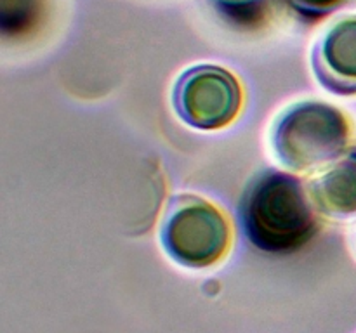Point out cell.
Here are the masks:
<instances>
[{
	"label": "cell",
	"instance_id": "1",
	"mask_svg": "<svg viewBox=\"0 0 356 333\" xmlns=\"http://www.w3.org/2000/svg\"><path fill=\"white\" fill-rule=\"evenodd\" d=\"M315 201L301 179L268 170L247 187L240 203L243 231L252 245L270 253L298 252L320 229Z\"/></svg>",
	"mask_w": 356,
	"mask_h": 333
},
{
	"label": "cell",
	"instance_id": "2",
	"mask_svg": "<svg viewBox=\"0 0 356 333\" xmlns=\"http://www.w3.org/2000/svg\"><path fill=\"white\" fill-rule=\"evenodd\" d=\"M351 123L339 108L306 101L289 108L273 130V149L285 166L312 172L344 155L351 141Z\"/></svg>",
	"mask_w": 356,
	"mask_h": 333
},
{
	"label": "cell",
	"instance_id": "3",
	"mask_svg": "<svg viewBox=\"0 0 356 333\" xmlns=\"http://www.w3.org/2000/svg\"><path fill=\"white\" fill-rule=\"evenodd\" d=\"M160 236L165 252L176 262L195 269L218 264L232 245V228L226 215L193 194L170 200Z\"/></svg>",
	"mask_w": 356,
	"mask_h": 333
},
{
	"label": "cell",
	"instance_id": "4",
	"mask_svg": "<svg viewBox=\"0 0 356 333\" xmlns=\"http://www.w3.org/2000/svg\"><path fill=\"white\" fill-rule=\"evenodd\" d=\"M172 101L179 118L190 127L218 130L238 117L243 94L240 82L228 69L202 65L181 75Z\"/></svg>",
	"mask_w": 356,
	"mask_h": 333
},
{
	"label": "cell",
	"instance_id": "5",
	"mask_svg": "<svg viewBox=\"0 0 356 333\" xmlns=\"http://www.w3.org/2000/svg\"><path fill=\"white\" fill-rule=\"evenodd\" d=\"M316 78L341 96L356 94V16L337 21L318 42L313 54Z\"/></svg>",
	"mask_w": 356,
	"mask_h": 333
},
{
	"label": "cell",
	"instance_id": "6",
	"mask_svg": "<svg viewBox=\"0 0 356 333\" xmlns=\"http://www.w3.org/2000/svg\"><path fill=\"white\" fill-rule=\"evenodd\" d=\"M313 201L327 215L356 214V149L341 156L309 184Z\"/></svg>",
	"mask_w": 356,
	"mask_h": 333
},
{
	"label": "cell",
	"instance_id": "7",
	"mask_svg": "<svg viewBox=\"0 0 356 333\" xmlns=\"http://www.w3.org/2000/svg\"><path fill=\"white\" fill-rule=\"evenodd\" d=\"M38 12V0H2V26L6 31L26 30Z\"/></svg>",
	"mask_w": 356,
	"mask_h": 333
},
{
	"label": "cell",
	"instance_id": "8",
	"mask_svg": "<svg viewBox=\"0 0 356 333\" xmlns=\"http://www.w3.org/2000/svg\"><path fill=\"white\" fill-rule=\"evenodd\" d=\"M294 10H298L302 16L322 17L332 12L339 6H343L346 0H287Z\"/></svg>",
	"mask_w": 356,
	"mask_h": 333
},
{
	"label": "cell",
	"instance_id": "9",
	"mask_svg": "<svg viewBox=\"0 0 356 333\" xmlns=\"http://www.w3.org/2000/svg\"><path fill=\"white\" fill-rule=\"evenodd\" d=\"M222 3V9L233 16H240L242 12H254L259 9L261 0H219Z\"/></svg>",
	"mask_w": 356,
	"mask_h": 333
}]
</instances>
